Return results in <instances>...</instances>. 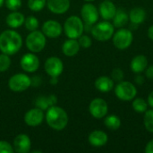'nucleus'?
<instances>
[{"label": "nucleus", "mask_w": 153, "mask_h": 153, "mask_svg": "<svg viewBox=\"0 0 153 153\" xmlns=\"http://www.w3.org/2000/svg\"><path fill=\"white\" fill-rule=\"evenodd\" d=\"M22 46V36L13 30H5L0 34V51L8 56L16 54Z\"/></svg>", "instance_id": "1"}, {"label": "nucleus", "mask_w": 153, "mask_h": 153, "mask_svg": "<svg viewBox=\"0 0 153 153\" xmlns=\"http://www.w3.org/2000/svg\"><path fill=\"white\" fill-rule=\"evenodd\" d=\"M45 118L48 126L56 131L64 130L68 124V115L66 111L61 107L55 105L47 109Z\"/></svg>", "instance_id": "2"}, {"label": "nucleus", "mask_w": 153, "mask_h": 153, "mask_svg": "<svg viewBox=\"0 0 153 153\" xmlns=\"http://www.w3.org/2000/svg\"><path fill=\"white\" fill-rule=\"evenodd\" d=\"M64 31L68 39H77L84 31V22L79 16L72 15L65 20Z\"/></svg>", "instance_id": "3"}, {"label": "nucleus", "mask_w": 153, "mask_h": 153, "mask_svg": "<svg viewBox=\"0 0 153 153\" xmlns=\"http://www.w3.org/2000/svg\"><path fill=\"white\" fill-rule=\"evenodd\" d=\"M115 32V27L113 23L109 22V21H103L98 23L93 24L91 29L92 37L98 41H108L112 39L113 34Z\"/></svg>", "instance_id": "4"}, {"label": "nucleus", "mask_w": 153, "mask_h": 153, "mask_svg": "<svg viewBox=\"0 0 153 153\" xmlns=\"http://www.w3.org/2000/svg\"><path fill=\"white\" fill-rule=\"evenodd\" d=\"M115 95L117 99L123 101H131L137 95L135 85L128 81H121L114 87Z\"/></svg>", "instance_id": "5"}, {"label": "nucleus", "mask_w": 153, "mask_h": 153, "mask_svg": "<svg viewBox=\"0 0 153 153\" xmlns=\"http://www.w3.org/2000/svg\"><path fill=\"white\" fill-rule=\"evenodd\" d=\"M26 47L32 53H39L42 51L46 46L47 39L42 31L38 30L30 31L26 37Z\"/></svg>", "instance_id": "6"}, {"label": "nucleus", "mask_w": 153, "mask_h": 153, "mask_svg": "<svg viewBox=\"0 0 153 153\" xmlns=\"http://www.w3.org/2000/svg\"><path fill=\"white\" fill-rule=\"evenodd\" d=\"M114 46L120 50L128 48L134 41V34L131 30L126 28H120L114 32L112 37Z\"/></svg>", "instance_id": "7"}, {"label": "nucleus", "mask_w": 153, "mask_h": 153, "mask_svg": "<svg viewBox=\"0 0 153 153\" xmlns=\"http://www.w3.org/2000/svg\"><path fill=\"white\" fill-rule=\"evenodd\" d=\"M31 85V78L25 74H16L10 77L8 87L12 91L22 92L28 90Z\"/></svg>", "instance_id": "8"}, {"label": "nucleus", "mask_w": 153, "mask_h": 153, "mask_svg": "<svg viewBox=\"0 0 153 153\" xmlns=\"http://www.w3.org/2000/svg\"><path fill=\"white\" fill-rule=\"evenodd\" d=\"M108 106L105 100L96 98L92 100L89 105V112L96 119H101L108 115Z\"/></svg>", "instance_id": "9"}, {"label": "nucleus", "mask_w": 153, "mask_h": 153, "mask_svg": "<svg viewBox=\"0 0 153 153\" xmlns=\"http://www.w3.org/2000/svg\"><path fill=\"white\" fill-rule=\"evenodd\" d=\"M81 16L82 20L84 23L93 25L95 24L100 17L99 9L91 3H86L82 5L81 9Z\"/></svg>", "instance_id": "10"}, {"label": "nucleus", "mask_w": 153, "mask_h": 153, "mask_svg": "<svg viewBox=\"0 0 153 153\" xmlns=\"http://www.w3.org/2000/svg\"><path fill=\"white\" fill-rule=\"evenodd\" d=\"M44 68L50 77H58L64 71V64L59 57L50 56L45 61Z\"/></svg>", "instance_id": "11"}, {"label": "nucleus", "mask_w": 153, "mask_h": 153, "mask_svg": "<svg viewBox=\"0 0 153 153\" xmlns=\"http://www.w3.org/2000/svg\"><path fill=\"white\" fill-rule=\"evenodd\" d=\"M45 118V115L42 109L39 108H34L30 109L24 115V122L28 126L36 127L42 124Z\"/></svg>", "instance_id": "12"}, {"label": "nucleus", "mask_w": 153, "mask_h": 153, "mask_svg": "<svg viewBox=\"0 0 153 153\" xmlns=\"http://www.w3.org/2000/svg\"><path fill=\"white\" fill-rule=\"evenodd\" d=\"M20 65L23 71L27 73H34L39 67V59L32 52L27 53L21 58Z\"/></svg>", "instance_id": "13"}, {"label": "nucleus", "mask_w": 153, "mask_h": 153, "mask_svg": "<svg viewBox=\"0 0 153 153\" xmlns=\"http://www.w3.org/2000/svg\"><path fill=\"white\" fill-rule=\"evenodd\" d=\"M42 32L48 38L56 39V38H58L62 34L63 27L57 21L48 20L43 23Z\"/></svg>", "instance_id": "14"}, {"label": "nucleus", "mask_w": 153, "mask_h": 153, "mask_svg": "<svg viewBox=\"0 0 153 153\" xmlns=\"http://www.w3.org/2000/svg\"><path fill=\"white\" fill-rule=\"evenodd\" d=\"M13 151L17 153H29L31 148V142L30 137L25 134H18L13 143Z\"/></svg>", "instance_id": "15"}, {"label": "nucleus", "mask_w": 153, "mask_h": 153, "mask_svg": "<svg viewBox=\"0 0 153 153\" xmlns=\"http://www.w3.org/2000/svg\"><path fill=\"white\" fill-rule=\"evenodd\" d=\"M117 6L114 4L113 2H111V0H104L102 3H100L99 6L100 15L105 21L112 20L117 13Z\"/></svg>", "instance_id": "16"}, {"label": "nucleus", "mask_w": 153, "mask_h": 153, "mask_svg": "<svg viewBox=\"0 0 153 153\" xmlns=\"http://www.w3.org/2000/svg\"><path fill=\"white\" fill-rule=\"evenodd\" d=\"M47 6L56 14H63L70 8V0H47Z\"/></svg>", "instance_id": "17"}, {"label": "nucleus", "mask_w": 153, "mask_h": 153, "mask_svg": "<svg viewBox=\"0 0 153 153\" xmlns=\"http://www.w3.org/2000/svg\"><path fill=\"white\" fill-rule=\"evenodd\" d=\"M88 141L91 146L96 148H100L107 144L108 141V136L102 130H95L90 134L88 137Z\"/></svg>", "instance_id": "18"}, {"label": "nucleus", "mask_w": 153, "mask_h": 153, "mask_svg": "<svg viewBox=\"0 0 153 153\" xmlns=\"http://www.w3.org/2000/svg\"><path fill=\"white\" fill-rule=\"evenodd\" d=\"M148 58L144 55H137L131 60L130 68L134 74H142L147 68Z\"/></svg>", "instance_id": "19"}, {"label": "nucleus", "mask_w": 153, "mask_h": 153, "mask_svg": "<svg viewBox=\"0 0 153 153\" xmlns=\"http://www.w3.org/2000/svg\"><path fill=\"white\" fill-rule=\"evenodd\" d=\"M95 88L103 93H107L111 91L115 87V82L112 80L111 77L108 76H100L96 79L94 82Z\"/></svg>", "instance_id": "20"}, {"label": "nucleus", "mask_w": 153, "mask_h": 153, "mask_svg": "<svg viewBox=\"0 0 153 153\" xmlns=\"http://www.w3.org/2000/svg\"><path fill=\"white\" fill-rule=\"evenodd\" d=\"M80 44L75 39H69L65 40L62 45V52L66 56H74L80 51Z\"/></svg>", "instance_id": "21"}, {"label": "nucleus", "mask_w": 153, "mask_h": 153, "mask_svg": "<svg viewBox=\"0 0 153 153\" xmlns=\"http://www.w3.org/2000/svg\"><path fill=\"white\" fill-rule=\"evenodd\" d=\"M24 15L18 11H12V13H10L5 19L6 24L13 29H17L21 27L22 24H24Z\"/></svg>", "instance_id": "22"}, {"label": "nucleus", "mask_w": 153, "mask_h": 153, "mask_svg": "<svg viewBox=\"0 0 153 153\" xmlns=\"http://www.w3.org/2000/svg\"><path fill=\"white\" fill-rule=\"evenodd\" d=\"M129 15V22H131L134 25H139L143 23L146 19V12L143 7H134L131 9L128 13Z\"/></svg>", "instance_id": "23"}, {"label": "nucleus", "mask_w": 153, "mask_h": 153, "mask_svg": "<svg viewBox=\"0 0 153 153\" xmlns=\"http://www.w3.org/2000/svg\"><path fill=\"white\" fill-rule=\"evenodd\" d=\"M112 21H113L112 23L115 28H117V29L124 28L126 25H127V23L129 22V15L126 12V10L119 8L117 10V13H116L114 18L112 19Z\"/></svg>", "instance_id": "24"}, {"label": "nucleus", "mask_w": 153, "mask_h": 153, "mask_svg": "<svg viewBox=\"0 0 153 153\" xmlns=\"http://www.w3.org/2000/svg\"><path fill=\"white\" fill-rule=\"evenodd\" d=\"M56 101H57L56 97L54 94H51L48 97H43V96L39 97L35 101V105L37 108L42 110H47L49 107L54 106L56 103Z\"/></svg>", "instance_id": "25"}, {"label": "nucleus", "mask_w": 153, "mask_h": 153, "mask_svg": "<svg viewBox=\"0 0 153 153\" xmlns=\"http://www.w3.org/2000/svg\"><path fill=\"white\" fill-rule=\"evenodd\" d=\"M104 125L108 129L111 131H116L121 126V119L117 115H108L105 117Z\"/></svg>", "instance_id": "26"}, {"label": "nucleus", "mask_w": 153, "mask_h": 153, "mask_svg": "<svg viewBox=\"0 0 153 153\" xmlns=\"http://www.w3.org/2000/svg\"><path fill=\"white\" fill-rule=\"evenodd\" d=\"M148 102L143 98H134L133 100L132 108L133 109L139 114H144V112L148 109Z\"/></svg>", "instance_id": "27"}, {"label": "nucleus", "mask_w": 153, "mask_h": 153, "mask_svg": "<svg viewBox=\"0 0 153 153\" xmlns=\"http://www.w3.org/2000/svg\"><path fill=\"white\" fill-rule=\"evenodd\" d=\"M143 125L145 129L151 133L153 134V108H152L151 109H147L144 112L143 116Z\"/></svg>", "instance_id": "28"}, {"label": "nucleus", "mask_w": 153, "mask_h": 153, "mask_svg": "<svg viewBox=\"0 0 153 153\" xmlns=\"http://www.w3.org/2000/svg\"><path fill=\"white\" fill-rule=\"evenodd\" d=\"M39 20L33 16V15H30L28 16L27 18H25V21H24V26L25 28L30 30V31H33V30H36L38 28H39Z\"/></svg>", "instance_id": "29"}, {"label": "nucleus", "mask_w": 153, "mask_h": 153, "mask_svg": "<svg viewBox=\"0 0 153 153\" xmlns=\"http://www.w3.org/2000/svg\"><path fill=\"white\" fill-rule=\"evenodd\" d=\"M47 4V0H28V7L32 12H40Z\"/></svg>", "instance_id": "30"}, {"label": "nucleus", "mask_w": 153, "mask_h": 153, "mask_svg": "<svg viewBox=\"0 0 153 153\" xmlns=\"http://www.w3.org/2000/svg\"><path fill=\"white\" fill-rule=\"evenodd\" d=\"M11 65L10 56L6 54H0V72H5Z\"/></svg>", "instance_id": "31"}, {"label": "nucleus", "mask_w": 153, "mask_h": 153, "mask_svg": "<svg viewBox=\"0 0 153 153\" xmlns=\"http://www.w3.org/2000/svg\"><path fill=\"white\" fill-rule=\"evenodd\" d=\"M78 42L80 44V47L83 48H89L92 44L91 38L88 35H83V34L78 38Z\"/></svg>", "instance_id": "32"}, {"label": "nucleus", "mask_w": 153, "mask_h": 153, "mask_svg": "<svg viewBox=\"0 0 153 153\" xmlns=\"http://www.w3.org/2000/svg\"><path fill=\"white\" fill-rule=\"evenodd\" d=\"M4 4L10 11H17L22 6V0H4Z\"/></svg>", "instance_id": "33"}, {"label": "nucleus", "mask_w": 153, "mask_h": 153, "mask_svg": "<svg viewBox=\"0 0 153 153\" xmlns=\"http://www.w3.org/2000/svg\"><path fill=\"white\" fill-rule=\"evenodd\" d=\"M124 77H125L124 72H123V70L121 68L117 67V68L113 69V71L111 73V78H112V80L114 82H119L124 80Z\"/></svg>", "instance_id": "34"}, {"label": "nucleus", "mask_w": 153, "mask_h": 153, "mask_svg": "<svg viewBox=\"0 0 153 153\" xmlns=\"http://www.w3.org/2000/svg\"><path fill=\"white\" fill-rule=\"evenodd\" d=\"M13 147L5 141H0V153H13Z\"/></svg>", "instance_id": "35"}, {"label": "nucleus", "mask_w": 153, "mask_h": 153, "mask_svg": "<svg viewBox=\"0 0 153 153\" xmlns=\"http://www.w3.org/2000/svg\"><path fill=\"white\" fill-rule=\"evenodd\" d=\"M134 82L138 85H143L145 82V77L141 74H136V75L134 77Z\"/></svg>", "instance_id": "36"}, {"label": "nucleus", "mask_w": 153, "mask_h": 153, "mask_svg": "<svg viewBox=\"0 0 153 153\" xmlns=\"http://www.w3.org/2000/svg\"><path fill=\"white\" fill-rule=\"evenodd\" d=\"M144 72H145V77H147L150 80H153V65H148Z\"/></svg>", "instance_id": "37"}, {"label": "nucleus", "mask_w": 153, "mask_h": 153, "mask_svg": "<svg viewBox=\"0 0 153 153\" xmlns=\"http://www.w3.org/2000/svg\"><path fill=\"white\" fill-rule=\"evenodd\" d=\"M144 152L145 153H153V139L151 140L145 146L144 149Z\"/></svg>", "instance_id": "38"}, {"label": "nucleus", "mask_w": 153, "mask_h": 153, "mask_svg": "<svg viewBox=\"0 0 153 153\" xmlns=\"http://www.w3.org/2000/svg\"><path fill=\"white\" fill-rule=\"evenodd\" d=\"M147 102H148V105L152 108H153V91H152L148 96V99H147Z\"/></svg>", "instance_id": "39"}, {"label": "nucleus", "mask_w": 153, "mask_h": 153, "mask_svg": "<svg viewBox=\"0 0 153 153\" xmlns=\"http://www.w3.org/2000/svg\"><path fill=\"white\" fill-rule=\"evenodd\" d=\"M147 34H148L149 39L153 41V25H152V26H150V27H149L148 31H147Z\"/></svg>", "instance_id": "40"}, {"label": "nucleus", "mask_w": 153, "mask_h": 153, "mask_svg": "<svg viewBox=\"0 0 153 153\" xmlns=\"http://www.w3.org/2000/svg\"><path fill=\"white\" fill-rule=\"evenodd\" d=\"M57 78L58 77H51V82H50V83H52V84H56V83H57Z\"/></svg>", "instance_id": "41"}, {"label": "nucleus", "mask_w": 153, "mask_h": 153, "mask_svg": "<svg viewBox=\"0 0 153 153\" xmlns=\"http://www.w3.org/2000/svg\"><path fill=\"white\" fill-rule=\"evenodd\" d=\"M4 4V0H0V7Z\"/></svg>", "instance_id": "42"}, {"label": "nucleus", "mask_w": 153, "mask_h": 153, "mask_svg": "<svg viewBox=\"0 0 153 153\" xmlns=\"http://www.w3.org/2000/svg\"><path fill=\"white\" fill-rule=\"evenodd\" d=\"M85 2H93V1H95V0H84Z\"/></svg>", "instance_id": "43"}]
</instances>
